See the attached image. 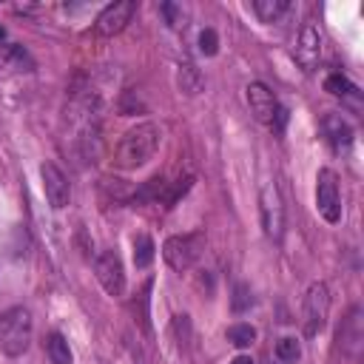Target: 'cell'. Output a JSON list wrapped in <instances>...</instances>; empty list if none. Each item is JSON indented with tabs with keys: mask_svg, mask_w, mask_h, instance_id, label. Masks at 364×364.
<instances>
[{
	"mask_svg": "<svg viewBox=\"0 0 364 364\" xmlns=\"http://www.w3.org/2000/svg\"><path fill=\"white\" fill-rule=\"evenodd\" d=\"M40 179H43L46 199H48V205L54 210H60V208H65L71 202V182L54 162H43L40 165Z\"/></svg>",
	"mask_w": 364,
	"mask_h": 364,
	"instance_id": "12",
	"label": "cell"
},
{
	"mask_svg": "<svg viewBox=\"0 0 364 364\" xmlns=\"http://www.w3.org/2000/svg\"><path fill=\"white\" fill-rule=\"evenodd\" d=\"M171 330L176 333L179 341H188V338H191V321H188V316H185V313H182V316H173Z\"/></svg>",
	"mask_w": 364,
	"mask_h": 364,
	"instance_id": "24",
	"label": "cell"
},
{
	"mask_svg": "<svg viewBox=\"0 0 364 364\" xmlns=\"http://www.w3.org/2000/svg\"><path fill=\"white\" fill-rule=\"evenodd\" d=\"M276 358L282 361V364H296L299 358H301V341L296 338V336H282L279 341H276Z\"/></svg>",
	"mask_w": 364,
	"mask_h": 364,
	"instance_id": "17",
	"label": "cell"
},
{
	"mask_svg": "<svg viewBox=\"0 0 364 364\" xmlns=\"http://www.w3.org/2000/svg\"><path fill=\"white\" fill-rule=\"evenodd\" d=\"M250 304H253V293H250V287H247L245 282H239V284L233 287V299H230V307H233L236 313H245Z\"/></svg>",
	"mask_w": 364,
	"mask_h": 364,
	"instance_id": "22",
	"label": "cell"
},
{
	"mask_svg": "<svg viewBox=\"0 0 364 364\" xmlns=\"http://www.w3.org/2000/svg\"><path fill=\"white\" fill-rule=\"evenodd\" d=\"M154 239L148 236V233H136L134 236V264L139 267V270H145L151 262H154Z\"/></svg>",
	"mask_w": 364,
	"mask_h": 364,
	"instance_id": "16",
	"label": "cell"
},
{
	"mask_svg": "<svg viewBox=\"0 0 364 364\" xmlns=\"http://www.w3.org/2000/svg\"><path fill=\"white\" fill-rule=\"evenodd\" d=\"M134 11H136V3H134V0H117V3H108V6L97 14V20H94L97 34H102V37H114V34H119V31L131 23Z\"/></svg>",
	"mask_w": 364,
	"mask_h": 364,
	"instance_id": "11",
	"label": "cell"
},
{
	"mask_svg": "<svg viewBox=\"0 0 364 364\" xmlns=\"http://www.w3.org/2000/svg\"><path fill=\"white\" fill-rule=\"evenodd\" d=\"M245 100H247V108L250 114L267 125L270 131L282 134L284 131V122H287V108H282V102L276 100V94L264 85V82H250L245 88Z\"/></svg>",
	"mask_w": 364,
	"mask_h": 364,
	"instance_id": "3",
	"label": "cell"
},
{
	"mask_svg": "<svg viewBox=\"0 0 364 364\" xmlns=\"http://www.w3.org/2000/svg\"><path fill=\"white\" fill-rule=\"evenodd\" d=\"M159 142H162V128L156 122H139L122 134L111 162L122 171H136L154 159V154L159 151Z\"/></svg>",
	"mask_w": 364,
	"mask_h": 364,
	"instance_id": "1",
	"label": "cell"
},
{
	"mask_svg": "<svg viewBox=\"0 0 364 364\" xmlns=\"http://www.w3.org/2000/svg\"><path fill=\"white\" fill-rule=\"evenodd\" d=\"M259 216H262V230L267 239L279 242L284 233V199L279 193L276 182H264L259 191Z\"/></svg>",
	"mask_w": 364,
	"mask_h": 364,
	"instance_id": "6",
	"label": "cell"
},
{
	"mask_svg": "<svg viewBox=\"0 0 364 364\" xmlns=\"http://www.w3.org/2000/svg\"><path fill=\"white\" fill-rule=\"evenodd\" d=\"M46 353H48V361H51V364H74L71 347H68V341H65L60 333H48V338H46Z\"/></svg>",
	"mask_w": 364,
	"mask_h": 364,
	"instance_id": "14",
	"label": "cell"
},
{
	"mask_svg": "<svg viewBox=\"0 0 364 364\" xmlns=\"http://www.w3.org/2000/svg\"><path fill=\"white\" fill-rule=\"evenodd\" d=\"M338 347L347 358L358 361L361 350H364V310L358 304L350 307V313L344 316L341 327H338Z\"/></svg>",
	"mask_w": 364,
	"mask_h": 364,
	"instance_id": "10",
	"label": "cell"
},
{
	"mask_svg": "<svg viewBox=\"0 0 364 364\" xmlns=\"http://www.w3.org/2000/svg\"><path fill=\"white\" fill-rule=\"evenodd\" d=\"M287 9H290L287 0H253V11L262 23H276Z\"/></svg>",
	"mask_w": 364,
	"mask_h": 364,
	"instance_id": "15",
	"label": "cell"
},
{
	"mask_svg": "<svg viewBox=\"0 0 364 364\" xmlns=\"http://www.w3.org/2000/svg\"><path fill=\"white\" fill-rule=\"evenodd\" d=\"M176 82H179V88L185 91V94H199L202 91V77H199V71L191 65V63H185V65H179V74H176Z\"/></svg>",
	"mask_w": 364,
	"mask_h": 364,
	"instance_id": "18",
	"label": "cell"
},
{
	"mask_svg": "<svg viewBox=\"0 0 364 364\" xmlns=\"http://www.w3.org/2000/svg\"><path fill=\"white\" fill-rule=\"evenodd\" d=\"M94 276L108 296L114 299L125 296V270H122V259L117 250H100L94 256Z\"/></svg>",
	"mask_w": 364,
	"mask_h": 364,
	"instance_id": "8",
	"label": "cell"
},
{
	"mask_svg": "<svg viewBox=\"0 0 364 364\" xmlns=\"http://www.w3.org/2000/svg\"><path fill=\"white\" fill-rule=\"evenodd\" d=\"M228 341L233 347H250L256 341V327L247 324V321H239V324H230L228 327Z\"/></svg>",
	"mask_w": 364,
	"mask_h": 364,
	"instance_id": "19",
	"label": "cell"
},
{
	"mask_svg": "<svg viewBox=\"0 0 364 364\" xmlns=\"http://www.w3.org/2000/svg\"><path fill=\"white\" fill-rule=\"evenodd\" d=\"M162 14H165V20H168L171 28H182V26H185V9H182V6H176V3H162Z\"/></svg>",
	"mask_w": 364,
	"mask_h": 364,
	"instance_id": "23",
	"label": "cell"
},
{
	"mask_svg": "<svg viewBox=\"0 0 364 364\" xmlns=\"http://www.w3.org/2000/svg\"><path fill=\"white\" fill-rule=\"evenodd\" d=\"M324 91H330L333 97H353V94H358V88H355L344 74H338V71L324 80Z\"/></svg>",
	"mask_w": 364,
	"mask_h": 364,
	"instance_id": "20",
	"label": "cell"
},
{
	"mask_svg": "<svg viewBox=\"0 0 364 364\" xmlns=\"http://www.w3.org/2000/svg\"><path fill=\"white\" fill-rule=\"evenodd\" d=\"M327 316H330V287L324 282H313L304 293V301H301V327H304V336L313 338L324 330L327 324Z\"/></svg>",
	"mask_w": 364,
	"mask_h": 364,
	"instance_id": "4",
	"label": "cell"
},
{
	"mask_svg": "<svg viewBox=\"0 0 364 364\" xmlns=\"http://www.w3.org/2000/svg\"><path fill=\"white\" fill-rule=\"evenodd\" d=\"M293 57L301 65V71H307V74H313L318 68V60H321V31H318L316 20H307L301 26L299 40L293 46Z\"/></svg>",
	"mask_w": 364,
	"mask_h": 364,
	"instance_id": "9",
	"label": "cell"
},
{
	"mask_svg": "<svg viewBox=\"0 0 364 364\" xmlns=\"http://www.w3.org/2000/svg\"><path fill=\"white\" fill-rule=\"evenodd\" d=\"M3 37H6V28H3V26H0V40H3Z\"/></svg>",
	"mask_w": 364,
	"mask_h": 364,
	"instance_id": "26",
	"label": "cell"
},
{
	"mask_svg": "<svg viewBox=\"0 0 364 364\" xmlns=\"http://www.w3.org/2000/svg\"><path fill=\"white\" fill-rule=\"evenodd\" d=\"M31 333H34V321L26 307L17 304V307H9L6 313H0V350L9 358H17L28 350Z\"/></svg>",
	"mask_w": 364,
	"mask_h": 364,
	"instance_id": "2",
	"label": "cell"
},
{
	"mask_svg": "<svg viewBox=\"0 0 364 364\" xmlns=\"http://www.w3.org/2000/svg\"><path fill=\"white\" fill-rule=\"evenodd\" d=\"M196 46H199V54H205V57H213V54L219 51V34H216L213 28H202V31H199V40H196Z\"/></svg>",
	"mask_w": 364,
	"mask_h": 364,
	"instance_id": "21",
	"label": "cell"
},
{
	"mask_svg": "<svg viewBox=\"0 0 364 364\" xmlns=\"http://www.w3.org/2000/svg\"><path fill=\"white\" fill-rule=\"evenodd\" d=\"M316 208L327 225L341 222V193H338V176L330 168H321L316 176Z\"/></svg>",
	"mask_w": 364,
	"mask_h": 364,
	"instance_id": "7",
	"label": "cell"
},
{
	"mask_svg": "<svg viewBox=\"0 0 364 364\" xmlns=\"http://www.w3.org/2000/svg\"><path fill=\"white\" fill-rule=\"evenodd\" d=\"M205 250V236L202 233H179V236H168L162 245V256L173 270H191L196 264V259Z\"/></svg>",
	"mask_w": 364,
	"mask_h": 364,
	"instance_id": "5",
	"label": "cell"
},
{
	"mask_svg": "<svg viewBox=\"0 0 364 364\" xmlns=\"http://www.w3.org/2000/svg\"><path fill=\"white\" fill-rule=\"evenodd\" d=\"M321 131H324L330 148L338 151V154H341V151H350V145H353V139H355L353 125H350L347 117H341V114H327V117L321 119Z\"/></svg>",
	"mask_w": 364,
	"mask_h": 364,
	"instance_id": "13",
	"label": "cell"
},
{
	"mask_svg": "<svg viewBox=\"0 0 364 364\" xmlns=\"http://www.w3.org/2000/svg\"><path fill=\"white\" fill-rule=\"evenodd\" d=\"M230 364H256V361H253L250 355H245V353H242V355H236V358H233Z\"/></svg>",
	"mask_w": 364,
	"mask_h": 364,
	"instance_id": "25",
	"label": "cell"
}]
</instances>
